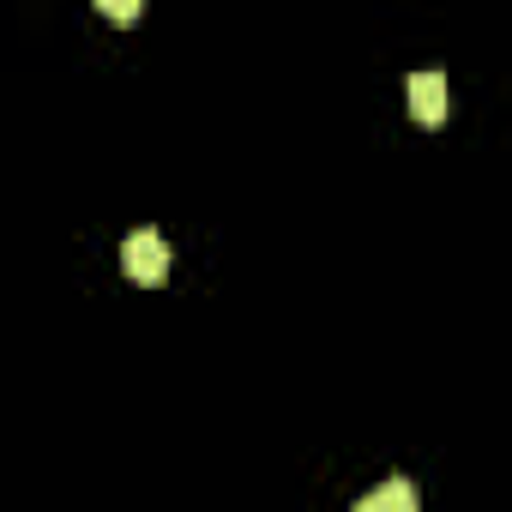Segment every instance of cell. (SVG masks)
I'll use <instances>...</instances> for the list:
<instances>
[{"label":"cell","mask_w":512,"mask_h":512,"mask_svg":"<svg viewBox=\"0 0 512 512\" xmlns=\"http://www.w3.org/2000/svg\"><path fill=\"white\" fill-rule=\"evenodd\" d=\"M103 13H109V19H121V25H127V19H139L133 0H103Z\"/></svg>","instance_id":"cell-4"},{"label":"cell","mask_w":512,"mask_h":512,"mask_svg":"<svg viewBox=\"0 0 512 512\" xmlns=\"http://www.w3.org/2000/svg\"><path fill=\"white\" fill-rule=\"evenodd\" d=\"M374 494H380V506H386V512H422V500H416V482H410V476H386Z\"/></svg>","instance_id":"cell-3"},{"label":"cell","mask_w":512,"mask_h":512,"mask_svg":"<svg viewBox=\"0 0 512 512\" xmlns=\"http://www.w3.org/2000/svg\"><path fill=\"white\" fill-rule=\"evenodd\" d=\"M410 115L416 121H428V127H440L446 121V73H410Z\"/></svg>","instance_id":"cell-2"},{"label":"cell","mask_w":512,"mask_h":512,"mask_svg":"<svg viewBox=\"0 0 512 512\" xmlns=\"http://www.w3.org/2000/svg\"><path fill=\"white\" fill-rule=\"evenodd\" d=\"M350 512H386V506H380V494H362V500H356Z\"/></svg>","instance_id":"cell-5"},{"label":"cell","mask_w":512,"mask_h":512,"mask_svg":"<svg viewBox=\"0 0 512 512\" xmlns=\"http://www.w3.org/2000/svg\"><path fill=\"white\" fill-rule=\"evenodd\" d=\"M121 266H127L133 284H157V278L169 272V241H163L157 229H133V235L121 241Z\"/></svg>","instance_id":"cell-1"}]
</instances>
